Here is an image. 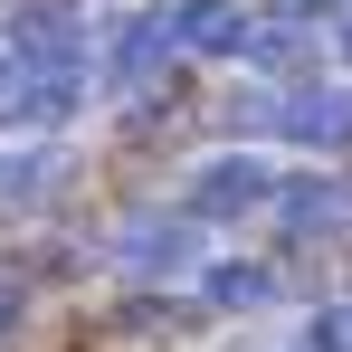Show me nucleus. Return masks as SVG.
Segmentation results:
<instances>
[{"label": "nucleus", "instance_id": "1", "mask_svg": "<svg viewBox=\"0 0 352 352\" xmlns=\"http://www.w3.org/2000/svg\"><path fill=\"white\" fill-rule=\"evenodd\" d=\"M257 200H267V172H257L248 153L210 162V172H200V190H190V210H200V219H238V210H257Z\"/></svg>", "mask_w": 352, "mask_h": 352}, {"label": "nucleus", "instance_id": "2", "mask_svg": "<svg viewBox=\"0 0 352 352\" xmlns=\"http://www.w3.org/2000/svg\"><path fill=\"white\" fill-rule=\"evenodd\" d=\"M276 124H286L295 143H333V133H343L352 115H343V96H295V105H286Z\"/></svg>", "mask_w": 352, "mask_h": 352}, {"label": "nucleus", "instance_id": "3", "mask_svg": "<svg viewBox=\"0 0 352 352\" xmlns=\"http://www.w3.org/2000/svg\"><path fill=\"white\" fill-rule=\"evenodd\" d=\"M124 248H133V267H172V248H181V229H172V219H153V229H133V238H124Z\"/></svg>", "mask_w": 352, "mask_h": 352}, {"label": "nucleus", "instance_id": "4", "mask_svg": "<svg viewBox=\"0 0 352 352\" xmlns=\"http://www.w3.org/2000/svg\"><path fill=\"white\" fill-rule=\"evenodd\" d=\"M267 286H276L267 267H229V276H210V295H219V305H257Z\"/></svg>", "mask_w": 352, "mask_h": 352}, {"label": "nucleus", "instance_id": "5", "mask_svg": "<svg viewBox=\"0 0 352 352\" xmlns=\"http://www.w3.org/2000/svg\"><path fill=\"white\" fill-rule=\"evenodd\" d=\"M286 219H295V229H324V219H333V190L295 181V190H286Z\"/></svg>", "mask_w": 352, "mask_h": 352}, {"label": "nucleus", "instance_id": "6", "mask_svg": "<svg viewBox=\"0 0 352 352\" xmlns=\"http://www.w3.org/2000/svg\"><path fill=\"white\" fill-rule=\"evenodd\" d=\"M10 314H19V286H0V324H10Z\"/></svg>", "mask_w": 352, "mask_h": 352}]
</instances>
